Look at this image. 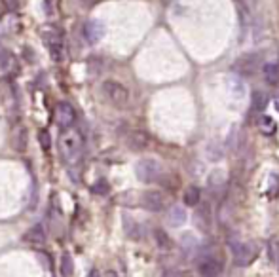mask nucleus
Listing matches in <instances>:
<instances>
[{"instance_id": "obj_10", "label": "nucleus", "mask_w": 279, "mask_h": 277, "mask_svg": "<svg viewBox=\"0 0 279 277\" xmlns=\"http://www.w3.org/2000/svg\"><path fill=\"white\" fill-rule=\"evenodd\" d=\"M23 241L31 247H44L46 245V228L42 224H35L25 232Z\"/></svg>"}, {"instance_id": "obj_4", "label": "nucleus", "mask_w": 279, "mask_h": 277, "mask_svg": "<svg viewBox=\"0 0 279 277\" xmlns=\"http://www.w3.org/2000/svg\"><path fill=\"white\" fill-rule=\"evenodd\" d=\"M135 173H137V179L145 184H152V182L159 181L161 177V165H159L156 159H150V158H145L137 163L135 167Z\"/></svg>"}, {"instance_id": "obj_15", "label": "nucleus", "mask_w": 279, "mask_h": 277, "mask_svg": "<svg viewBox=\"0 0 279 277\" xmlns=\"http://www.w3.org/2000/svg\"><path fill=\"white\" fill-rule=\"evenodd\" d=\"M196 224H198V228H201L203 232L211 228V224H213V218H211V207L209 205H201V209H198L196 211Z\"/></svg>"}, {"instance_id": "obj_21", "label": "nucleus", "mask_w": 279, "mask_h": 277, "mask_svg": "<svg viewBox=\"0 0 279 277\" xmlns=\"http://www.w3.org/2000/svg\"><path fill=\"white\" fill-rule=\"evenodd\" d=\"M59 270H61V276H63V277H73V274H74V262H73V256H71V254L65 253L63 256H61Z\"/></svg>"}, {"instance_id": "obj_2", "label": "nucleus", "mask_w": 279, "mask_h": 277, "mask_svg": "<svg viewBox=\"0 0 279 277\" xmlns=\"http://www.w3.org/2000/svg\"><path fill=\"white\" fill-rule=\"evenodd\" d=\"M103 93L118 109L127 107V103H129V91H127V87L123 84H120V82H116V80H107L103 84Z\"/></svg>"}, {"instance_id": "obj_28", "label": "nucleus", "mask_w": 279, "mask_h": 277, "mask_svg": "<svg viewBox=\"0 0 279 277\" xmlns=\"http://www.w3.org/2000/svg\"><path fill=\"white\" fill-rule=\"evenodd\" d=\"M4 2H6V8H8L10 12L19 10V6H21V0H4Z\"/></svg>"}, {"instance_id": "obj_3", "label": "nucleus", "mask_w": 279, "mask_h": 277, "mask_svg": "<svg viewBox=\"0 0 279 277\" xmlns=\"http://www.w3.org/2000/svg\"><path fill=\"white\" fill-rule=\"evenodd\" d=\"M260 253L258 243L256 241H247V243H238L234 247V262L239 268L251 266L256 260V256Z\"/></svg>"}, {"instance_id": "obj_16", "label": "nucleus", "mask_w": 279, "mask_h": 277, "mask_svg": "<svg viewBox=\"0 0 279 277\" xmlns=\"http://www.w3.org/2000/svg\"><path fill=\"white\" fill-rule=\"evenodd\" d=\"M152 236H154V243L159 251H171L173 249V239L169 237V234H165V230L156 228L152 232Z\"/></svg>"}, {"instance_id": "obj_18", "label": "nucleus", "mask_w": 279, "mask_h": 277, "mask_svg": "<svg viewBox=\"0 0 279 277\" xmlns=\"http://www.w3.org/2000/svg\"><path fill=\"white\" fill-rule=\"evenodd\" d=\"M182 199H184L186 207H196V205L201 201V190H199L198 186H188V188L184 190Z\"/></svg>"}, {"instance_id": "obj_24", "label": "nucleus", "mask_w": 279, "mask_h": 277, "mask_svg": "<svg viewBox=\"0 0 279 277\" xmlns=\"http://www.w3.org/2000/svg\"><path fill=\"white\" fill-rule=\"evenodd\" d=\"M260 129H262L264 135H274L276 123H274V120H272L270 116H262V120H260Z\"/></svg>"}, {"instance_id": "obj_27", "label": "nucleus", "mask_w": 279, "mask_h": 277, "mask_svg": "<svg viewBox=\"0 0 279 277\" xmlns=\"http://www.w3.org/2000/svg\"><path fill=\"white\" fill-rule=\"evenodd\" d=\"M93 194H109V182L99 181L93 184Z\"/></svg>"}, {"instance_id": "obj_32", "label": "nucleus", "mask_w": 279, "mask_h": 277, "mask_svg": "<svg viewBox=\"0 0 279 277\" xmlns=\"http://www.w3.org/2000/svg\"><path fill=\"white\" fill-rule=\"evenodd\" d=\"M276 264H278V268H279V254H278V262H276Z\"/></svg>"}, {"instance_id": "obj_6", "label": "nucleus", "mask_w": 279, "mask_h": 277, "mask_svg": "<svg viewBox=\"0 0 279 277\" xmlns=\"http://www.w3.org/2000/svg\"><path fill=\"white\" fill-rule=\"evenodd\" d=\"M53 118H55V123L59 125L61 129H69V127H73L74 121H76V110L69 103H59L55 107Z\"/></svg>"}, {"instance_id": "obj_26", "label": "nucleus", "mask_w": 279, "mask_h": 277, "mask_svg": "<svg viewBox=\"0 0 279 277\" xmlns=\"http://www.w3.org/2000/svg\"><path fill=\"white\" fill-rule=\"evenodd\" d=\"M278 254H279V239L278 237H272L270 239V258H272V262H278Z\"/></svg>"}, {"instance_id": "obj_1", "label": "nucleus", "mask_w": 279, "mask_h": 277, "mask_svg": "<svg viewBox=\"0 0 279 277\" xmlns=\"http://www.w3.org/2000/svg\"><path fill=\"white\" fill-rule=\"evenodd\" d=\"M59 150L63 159L69 163V165H76L82 158L84 152V141H82V135L74 129H65L59 137Z\"/></svg>"}, {"instance_id": "obj_19", "label": "nucleus", "mask_w": 279, "mask_h": 277, "mask_svg": "<svg viewBox=\"0 0 279 277\" xmlns=\"http://www.w3.org/2000/svg\"><path fill=\"white\" fill-rule=\"evenodd\" d=\"M262 74H264V78H266V82L270 85L279 84V65L268 63V65H264V69H262Z\"/></svg>"}, {"instance_id": "obj_23", "label": "nucleus", "mask_w": 279, "mask_h": 277, "mask_svg": "<svg viewBox=\"0 0 279 277\" xmlns=\"http://www.w3.org/2000/svg\"><path fill=\"white\" fill-rule=\"evenodd\" d=\"M38 143L42 146V150H46V152L51 148V137H49L48 129H40V131H38Z\"/></svg>"}, {"instance_id": "obj_11", "label": "nucleus", "mask_w": 279, "mask_h": 277, "mask_svg": "<svg viewBox=\"0 0 279 277\" xmlns=\"http://www.w3.org/2000/svg\"><path fill=\"white\" fill-rule=\"evenodd\" d=\"M12 146L15 152H25L29 148V131L25 125H15L12 131Z\"/></svg>"}, {"instance_id": "obj_20", "label": "nucleus", "mask_w": 279, "mask_h": 277, "mask_svg": "<svg viewBox=\"0 0 279 277\" xmlns=\"http://www.w3.org/2000/svg\"><path fill=\"white\" fill-rule=\"evenodd\" d=\"M105 35V29L101 27L99 23H87L85 25V38H87V42H97L99 38Z\"/></svg>"}, {"instance_id": "obj_13", "label": "nucleus", "mask_w": 279, "mask_h": 277, "mask_svg": "<svg viewBox=\"0 0 279 277\" xmlns=\"http://www.w3.org/2000/svg\"><path fill=\"white\" fill-rule=\"evenodd\" d=\"M167 222L171 228H179L186 222V209L181 205H173L167 213Z\"/></svg>"}, {"instance_id": "obj_9", "label": "nucleus", "mask_w": 279, "mask_h": 277, "mask_svg": "<svg viewBox=\"0 0 279 277\" xmlns=\"http://www.w3.org/2000/svg\"><path fill=\"white\" fill-rule=\"evenodd\" d=\"M198 274L199 277H219L222 274V264L213 256H205L198 264Z\"/></svg>"}, {"instance_id": "obj_25", "label": "nucleus", "mask_w": 279, "mask_h": 277, "mask_svg": "<svg viewBox=\"0 0 279 277\" xmlns=\"http://www.w3.org/2000/svg\"><path fill=\"white\" fill-rule=\"evenodd\" d=\"M215 184H217V186H222V184H224V171H213V173H211V177H209V186L215 188Z\"/></svg>"}, {"instance_id": "obj_8", "label": "nucleus", "mask_w": 279, "mask_h": 277, "mask_svg": "<svg viewBox=\"0 0 279 277\" xmlns=\"http://www.w3.org/2000/svg\"><path fill=\"white\" fill-rule=\"evenodd\" d=\"M141 205L145 207L146 211H152V213H158L165 207V198L161 192H156V190H148L141 196Z\"/></svg>"}, {"instance_id": "obj_22", "label": "nucleus", "mask_w": 279, "mask_h": 277, "mask_svg": "<svg viewBox=\"0 0 279 277\" xmlns=\"http://www.w3.org/2000/svg\"><path fill=\"white\" fill-rule=\"evenodd\" d=\"M266 105H268L266 93H262V91H255V93H253V99H251V109L255 110V112H262V110L266 109Z\"/></svg>"}, {"instance_id": "obj_5", "label": "nucleus", "mask_w": 279, "mask_h": 277, "mask_svg": "<svg viewBox=\"0 0 279 277\" xmlns=\"http://www.w3.org/2000/svg\"><path fill=\"white\" fill-rule=\"evenodd\" d=\"M258 67H260L258 55L256 53H247V55H241L239 59L232 65V71L236 74H239V76H243V78H251V76L256 74Z\"/></svg>"}, {"instance_id": "obj_7", "label": "nucleus", "mask_w": 279, "mask_h": 277, "mask_svg": "<svg viewBox=\"0 0 279 277\" xmlns=\"http://www.w3.org/2000/svg\"><path fill=\"white\" fill-rule=\"evenodd\" d=\"M44 38L48 40V48L51 51V57L55 61L63 59L65 46H63V35H61L59 29H46L44 31Z\"/></svg>"}, {"instance_id": "obj_12", "label": "nucleus", "mask_w": 279, "mask_h": 277, "mask_svg": "<svg viewBox=\"0 0 279 277\" xmlns=\"http://www.w3.org/2000/svg\"><path fill=\"white\" fill-rule=\"evenodd\" d=\"M127 146L135 152H143L150 146V137L145 131H131L127 137Z\"/></svg>"}, {"instance_id": "obj_31", "label": "nucleus", "mask_w": 279, "mask_h": 277, "mask_svg": "<svg viewBox=\"0 0 279 277\" xmlns=\"http://www.w3.org/2000/svg\"><path fill=\"white\" fill-rule=\"evenodd\" d=\"M274 107H276V110L279 112V95L276 97V101H274Z\"/></svg>"}, {"instance_id": "obj_14", "label": "nucleus", "mask_w": 279, "mask_h": 277, "mask_svg": "<svg viewBox=\"0 0 279 277\" xmlns=\"http://www.w3.org/2000/svg\"><path fill=\"white\" fill-rule=\"evenodd\" d=\"M12 71H17V63H15V57L8 51L6 48L0 46V73L10 74Z\"/></svg>"}, {"instance_id": "obj_30", "label": "nucleus", "mask_w": 279, "mask_h": 277, "mask_svg": "<svg viewBox=\"0 0 279 277\" xmlns=\"http://www.w3.org/2000/svg\"><path fill=\"white\" fill-rule=\"evenodd\" d=\"M103 277H118V274H116V272H112V270H109V272H105V276Z\"/></svg>"}, {"instance_id": "obj_17", "label": "nucleus", "mask_w": 279, "mask_h": 277, "mask_svg": "<svg viewBox=\"0 0 279 277\" xmlns=\"http://www.w3.org/2000/svg\"><path fill=\"white\" fill-rule=\"evenodd\" d=\"M123 230H125V234H127L129 239H141V236H143L141 226L131 217H127V215H123Z\"/></svg>"}, {"instance_id": "obj_29", "label": "nucleus", "mask_w": 279, "mask_h": 277, "mask_svg": "<svg viewBox=\"0 0 279 277\" xmlns=\"http://www.w3.org/2000/svg\"><path fill=\"white\" fill-rule=\"evenodd\" d=\"M165 277H192L188 272H171V274H167Z\"/></svg>"}]
</instances>
